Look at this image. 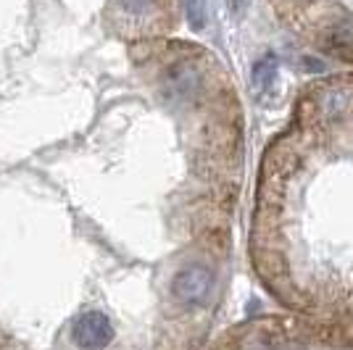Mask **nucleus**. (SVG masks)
Returning <instances> with one entry per match:
<instances>
[{
    "instance_id": "obj_2",
    "label": "nucleus",
    "mask_w": 353,
    "mask_h": 350,
    "mask_svg": "<svg viewBox=\"0 0 353 350\" xmlns=\"http://www.w3.org/2000/svg\"><path fill=\"white\" fill-rule=\"evenodd\" d=\"M74 340L82 350H103L114 340L108 316L101 311H85L74 324Z\"/></svg>"
},
{
    "instance_id": "obj_4",
    "label": "nucleus",
    "mask_w": 353,
    "mask_h": 350,
    "mask_svg": "<svg viewBox=\"0 0 353 350\" xmlns=\"http://www.w3.org/2000/svg\"><path fill=\"white\" fill-rule=\"evenodd\" d=\"M274 74H277V59L274 56H264L253 66V85L259 90H269L274 82Z\"/></svg>"
},
{
    "instance_id": "obj_6",
    "label": "nucleus",
    "mask_w": 353,
    "mask_h": 350,
    "mask_svg": "<svg viewBox=\"0 0 353 350\" xmlns=\"http://www.w3.org/2000/svg\"><path fill=\"white\" fill-rule=\"evenodd\" d=\"M150 3L153 0H124L127 11H132V14H145L148 8H150Z\"/></svg>"
},
{
    "instance_id": "obj_1",
    "label": "nucleus",
    "mask_w": 353,
    "mask_h": 350,
    "mask_svg": "<svg viewBox=\"0 0 353 350\" xmlns=\"http://www.w3.org/2000/svg\"><path fill=\"white\" fill-rule=\"evenodd\" d=\"M211 285H214V277L206 266L195 263V266H188L182 269L174 279H172V295H174L179 303H188V306H195V303H203L211 292Z\"/></svg>"
},
{
    "instance_id": "obj_3",
    "label": "nucleus",
    "mask_w": 353,
    "mask_h": 350,
    "mask_svg": "<svg viewBox=\"0 0 353 350\" xmlns=\"http://www.w3.org/2000/svg\"><path fill=\"white\" fill-rule=\"evenodd\" d=\"M201 85H203L201 72L192 66L190 61L176 63L166 74V95H169V101H188L201 90Z\"/></svg>"
},
{
    "instance_id": "obj_5",
    "label": "nucleus",
    "mask_w": 353,
    "mask_h": 350,
    "mask_svg": "<svg viewBox=\"0 0 353 350\" xmlns=\"http://www.w3.org/2000/svg\"><path fill=\"white\" fill-rule=\"evenodd\" d=\"M185 14L190 21V30L201 32L206 27V0H185Z\"/></svg>"
}]
</instances>
